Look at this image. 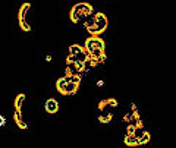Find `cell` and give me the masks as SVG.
Instances as JSON below:
<instances>
[{"instance_id": "cell-1", "label": "cell", "mask_w": 176, "mask_h": 148, "mask_svg": "<svg viewBox=\"0 0 176 148\" xmlns=\"http://www.w3.org/2000/svg\"><path fill=\"white\" fill-rule=\"evenodd\" d=\"M29 9H31V3H22L21 9H19V27H21V29L25 31V32H29V31H31V27H29L28 22H27V13L29 12Z\"/></svg>"}, {"instance_id": "cell-2", "label": "cell", "mask_w": 176, "mask_h": 148, "mask_svg": "<svg viewBox=\"0 0 176 148\" xmlns=\"http://www.w3.org/2000/svg\"><path fill=\"white\" fill-rule=\"evenodd\" d=\"M94 21H95V25L101 29V32H104L106 28H107V24H109V21L106 18V15L103 12H98V13L94 15Z\"/></svg>"}, {"instance_id": "cell-3", "label": "cell", "mask_w": 176, "mask_h": 148, "mask_svg": "<svg viewBox=\"0 0 176 148\" xmlns=\"http://www.w3.org/2000/svg\"><path fill=\"white\" fill-rule=\"evenodd\" d=\"M73 9H76L78 12H81L85 18H88L91 13H93V6L90 5V3H85V2H81V3H76L75 6H73Z\"/></svg>"}, {"instance_id": "cell-4", "label": "cell", "mask_w": 176, "mask_h": 148, "mask_svg": "<svg viewBox=\"0 0 176 148\" xmlns=\"http://www.w3.org/2000/svg\"><path fill=\"white\" fill-rule=\"evenodd\" d=\"M44 107H46V111H47V113L54 115V113H57V110H59V103H57V100H54V98H48V100L46 101Z\"/></svg>"}, {"instance_id": "cell-5", "label": "cell", "mask_w": 176, "mask_h": 148, "mask_svg": "<svg viewBox=\"0 0 176 148\" xmlns=\"http://www.w3.org/2000/svg\"><path fill=\"white\" fill-rule=\"evenodd\" d=\"M123 142H125V145H128V147H137V145H139V139L133 134H126Z\"/></svg>"}, {"instance_id": "cell-6", "label": "cell", "mask_w": 176, "mask_h": 148, "mask_svg": "<svg viewBox=\"0 0 176 148\" xmlns=\"http://www.w3.org/2000/svg\"><path fill=\"white\" fill-rule=\"evenodd\" d=\"M13 119H15V122H16V125H18L19 129H27V123H25L24 119H22V113H21V110H15Z\"/></svg>"}, {"instance_id": "cell-7", "label": "cell", "mask_w": 176, "mask_h": 148, "mask_svg": "<svg viewBox=\"0 0 176 148\" xmlns=\"http://www.w3.org/2000/svg\"><path fill=\"white\" fill-rule=\"evenodd\" d=\"M66 84H68V81L65 79V76L59 78L56 81V90L59 91L60 94H63V96H66Z\"/></svg>"}, {"instance_id": "cell-8", "label": "cell", "mask_w": 176, "mask_h": 148, "mask_svg": "<svg viewBox=\"0 0 176 148\" xmlns=\"http://www.w3.org/2000/svg\"><path fill=\"white\" fill-rule=\"evenodd\" d=\"M81 72L76 66V63H66V73L68 75H79L81 76Z\"/></svg>"}, {"instance_id": "cell-9", "label": "cell", "mask_w": 176, "mask_h": 148, "mask_svg": "<svg viewBox=\"0 0 176 148\" xmlns=\"http://www.w3.org/2000/svg\"><path fill=\"white\" fill-rule=\"evenodd\" d=\"M78 88H79V84H75V82H68V84H66V96H73V94H76Z\"/></svg>"}, {"instance_id": "cell-10", "label": "cell", "mask_w": 176, "mask_h": 148, "mask_svg": "<svg viewBox=\"0 0 176 148\" xmlns=\"http://www.w3.org/2000/svg\"><path fill=\"white\" fill-rule=\"evenodd\" d=\"M113 117V113L112 111H100V116H98V120L101 123H109Z\"/></svg>"}, {"instance_id": "cell-11", "label": "cell", "mask_w": 176, "mask_h": 148, "mask_svg": "<svg viewBox=\"0 0 176 148\" xmlns=\"http://www.w3.org/2000/svg\"><path fill=\"white\" fill-rule=\"evenodd\" d=\"M84 18H85V16H84L81 12H78L76 9H73V7H72V10H71V21L73 22V24H76L78 21L84 19Z\"/></svg>"}, {"instance_id": "cell-12", "label": "cell", "mask_w": 176, "mask_h": 148, "mask_svg": "<svg viewBox=\"0 0 176 148\" xmlns=\"http://www.w3.org/2000/svg\"><path fill=\"white\" fill-rule=\"evenodd\" d=\"M25 101V94H18L16 98H15V110H21L22 109V104Z\"/></svg>"}, {"instance_id": "cell-13", "label": "cell", "mask_w": 176, "mask_h": 148, "mask_svg": "<svg viewBox=\"0 0 176 148\" xmlns=\"http://www.w3.org/2000/svg\"><path fill=\"white\" fill-rule=\"evenodd\" d=\"M82 52H84V47H81L79 44H72L71 47H69V53H71V54H75V56Z\"/></svg>"}, {"instance_id": "cell-14", "label": "cell", "mask_w": 176, "mask_h": 148, "mask_svg": "<svg viewBox=\"0 0 176 148\" xmlns=\"http://www.w3.org/2000/svg\"><path fill=\"white\" fill-rule=\"evenodd\" d=\"M137 115H138V113H135V111H133V110L131 109V110L128 111V113H126V115L123 116V122H125V123H129V122H131V119H132V117H135Z\"/></svg>"}, {"instance_id": "cell-15", "label": "cell", "mask_w": 176, "mask_h": 148, "mask_svg": "<svg viewBox=\"0 0 176 148\" xmlns=\"http://www.w3.org/2000/svg\"><path fill=\"white\" fill-rule=\"evenodd\" d=\"M103 54H106L104 50H101V48H94V52L91 53L90 57H93V59H100Z\"/></svg>"}, {"instance_id": "cell-16", "label": "cell", "mask_w": 176, "mask_h": 148, "mask_svg": "<svg viewBox=\"0 0 176 148\" xmlns=\"http://www.w3.org/2000/svg\"><path fill=\"white\" fill-rule=\"evenodd\" d=\"M94 67V62H93V59H88V60H85L84 62V72H88V71H91Z\"/></svg>"}, {"instance_id": "cell-17", "label": "cell", "mask_w": 176, "mask_h": 148, "mask_svg": "<svg viewBox=\"0 0 176 148\" xmlns=\"http://www.w3.org/2000/svg\"><path fill=\"white\" fill-rule=\"evenodd\" d=\"M145 132H147V131H145V128H144V126H138V128H135V132H133V135H135V136L139 139L144 134H145Z\"/></svg>"}, {"instance_id": "cell-18", "label": "cell", "mask_w": 176, "mask_h": 148, "mask_svg": "<svg viewBox=\"0 0 176 148\" xmlns=\"http://www.w3.org/2000/svg\"><path fill=\"white\" fill-rule=\"evenodd\" d=\"M150 139H151V135H150V132H145V134L139 138V145H143V144H147V142H150Z\"/></svg>"}, {"instance_id": "cell-19", "label": "cell", "mask_w": 176, "mask_h": 148, "mask_svg": "<svg viewBox=\"0 0 176 148\" xmlns=\"http://www.w3.org/2000/svg\"><path fill=\"white\" fill-rule=\"evenodd\" d=\"M88 34H90V35H100V34H103V32H101V29L98 28L97 25H94V27L88 28Z\"/></svg>"}, {"instance_id": "cell-20", "label": "cell", "mask_w": 176, "mask_h": 148, "mask_svg": "<svg viewBox=\"0 0 176 148\" xmlns=\"http://www.w3.org/2000/svg\"><path fill=\"white\" fill-rule=\"evenodd\" d=\"M94 25H95L94 18H93V19H90V16H88V18L85 19V24H84V27H85V28L88 29V28H91V27H94Z\"/></svg>"}, {"instance_id": "cell-21", "label": "cell", "mask_w": 176, "mask_h": 148, "mask_svg": "<svg viewBox=\"0 0 176 148\" xmlns=\"http://www.w3.org/2000/svg\"><path fill=\"white\" fill-rule=\"evenodd\" d=\"M78 62V57H76L75 54H71L69 53V56L66 57V63H76Z\"/></svg>"}, {"instance_id": "cell-22", "label": "cell", "mask_w": 176, "mask_h": 148, "mask_svg": "<svg viewBox=\"0 0 176 148\" xmlns=\"http://www.w3.org/2000/svg\"><path fill=\"white\" fill-rule=\"evenodd\" d=\"M107 101H109V104L112 106V107H118V104H119L116 98H107Z\"/></svg>"}, {"instance_id": "cell-23", "label": "cell", "mask_w": 176, "mask_h": 148, "mask_svg": "<svg viewBox=\"0 0 176 148\" xmlns=\"http://www.w3.org/2000/svg\"><path fill=\"white\" fill-rule=\"evenodd\" d=\"M133 132H135V126L128 125V128H126V134H133Z\"/></svg>"}, {"instance_id": "cell-24", "label": "cell", "mask_w": 176, "mask_h": 148, "mask_svg": "<svg viewBox=\"0 0 176 148\" xmlns=\"http://www.w3.org/2000/svg\"><path fill=\"white\" fill-rule=\"evenodd\" d=\"M76 66H78L79 71H84V62H79V60H78V62H76Z\"/></svg>"}, {"instance_id": "cell-25", "label": "cell", "mask_w": 176, "mask_h": 148, "mask_svg": "<svg viewBox=\"0 0 176 148\" xmlns=\"http://www.w3.org/2000/svg\"><path fill=\"white\" fill-rule=\"evenodd\" d=\"M131 109H132L135 113H138V106L135 104V103H132V104H131Z\"/></svg>"}, {"instance_id": "cell-26", "label": "cell", "mask_w": 176, "mask_h": 148, "mask_svg": "<svg viewBox=\"0 0 176 148\" xmlns=\"http://www.w3.org/2000/svg\"><path fill=\"white\" fill-rule=\"evenodd\" d=\"M6 123V119L5 117H3V116H0V125H2V126H3V125Z\"/></svg>"}, {"instance_id": "cell-27", "label": "cell", "mask_w": 176, "mask_h": 148, "mask_svg": "<svg viewBox=\"0 0 176 148\" xmlns=\"http://www.w3.org/2000/svg\"><path fill=\"white\" fill-rule=\"evenodd\" d=\"M46 60H47V62H52V56H50V54H47V56H46Z\"/></svg>"}, {"instance_id": "cell-28", "label": "cell", "mask_w": 176, "mask_h": 148, "mask_svg": "<svg viewBox=\"0 0 176 148\" xmlns=\"http://www.w3.org/2000/svg\"><path fill=\"white\" fill-rule=\"evenodd\" d=\"M97 85H98V86H103V85H104V82H103V81H97Z\"/></svg>"}]
</instances>
